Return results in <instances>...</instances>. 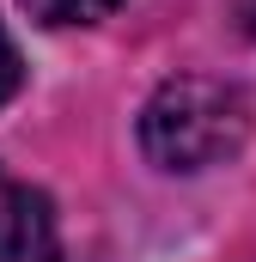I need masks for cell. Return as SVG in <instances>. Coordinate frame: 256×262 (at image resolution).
I'll use <instances>...</instances> for the list:
<instances>
[{
  "label": "cell",
  "mask_w": 256,
  "mask_h": 262,
  "mask_svg": "<svg viewBox=\"0 0 256 262\" xmlns=\"http://www.w3.org/2000/svg\"><path fill=\"white\" fill-rule=\"evenodd\" d=\"M250 134V110L238 85L207 79V73H177L165 79L146 110H140V146L159 171H207L232 159Z\"/></svg>",
  "instance_id": "1"
},
{
  "label": "cell",
  "mask_w": 256,
  "mask_h": 262,
  "mask_svg": "<svg viewBox=\"0 0 256 262\" xmlns=\"http://www.w3.org/2000/svg\"><path fill=\"white\" fill-rule=\"evenodd\" d=\"M0 262H61L49 195L0 171Z\"/></svg>",
  "instance_id": "2"
},
{
  "label": "cell",
  "mask_w": 256,
  "mask_h": 262,
  "mask_svg": "<svg viewBox=\"0 0 256 262\" xmlns=\"http://www.w3.org/2000/svg\"><path fill=\"white\" fill-rule=\"evenodd\" d=\"M37 25H92L104 12H116L122 0H18Z\"/></svg>",
  "instance_id": "3"
},
{
  "label": "cell",
  "mask_w": 256,
  "mask_h": 262,
  "mask_svg": "<svg viewBox=\"0 0 256 262\" xmlns=\"http://www.w3.org/2000/svg\"><path fill=\"white\" fill-rule=\"evenodd\" d=\"M18 79H25V61H18V49H12V37L0 31V104L18 92Z\"/></svg>",
  "instance_id": "4"
}]
</instances>
